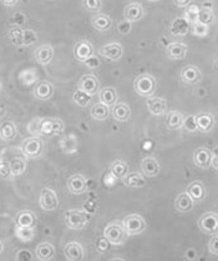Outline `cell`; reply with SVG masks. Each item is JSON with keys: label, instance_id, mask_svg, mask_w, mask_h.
Segmentation results:
<instances>
[{"label": "cell", "instance_id": "cell-9", "mask_svg": "<svg viewBox=\"0 0 218 261\" xmlns=\"http://www.w3.org/2000/svg\"><path fill=\"white\" fill-rule=\"evenodd\" d=\"M78 89L92 96L100 90V80L94 74H85L79 80Z\"/></svg>", "mask_w": 218, "mask_h": 261}, {"label": "cell", "instance_id": "cell-36", "mask_svg": "<svg viewBox=\"0 0 218 261\" xmlns=\"http://www.w3.org/2000/svg\"><path fill=\"white\" fill-rule=\"evenodd\" d=\"M110 171L117 179H122L129 173V165L124 160H115L110 164Z\"/></svg>", "mask_w": 218, "mask_h": 261}, {"label": "cell", "instance_id": "cell-35", "mask_svg": "<svg viewBox=\"0 0 218 261\" xmlns=\"http://www.w3.org/2000/svg\"><path fill=\"white\" fill-rule=\"evenodd\" d=\"M90 115L94 120L103 121L110 116V110H108L107 105L102 104V103H97V104L92 105L91 110H90Z\"/></svg>", "mask_w": 218, "mask_h": 261}, {"label": "cell", "instance_id": "cell-24", "mask_svg": "<svg viewBox=\"0 0 218 261\" xmlns=\"http://www.w3.org/2000/svg\"><path fill=\"white\" fill-rule=\"evenodd\" d=\"M191 30V24L186 19L182 16V18H176L172 20L170 25V32L173 37H185L187 35Z\"/></svg>", "mask_w": 218, "mask_h": 261}, {"label": "cell", "instance_id": "cell-28", "mask_svg": "<svg viewBox=\"0 0 218 261\" xmlns=\"http://www.w3.org/2000/svg\"><path fill=\"white\" fill-rule=\"evenodd\" d=\"M184 114L178 110L168 111L166 115V126L170 130H178L184 126Z\"/></svg>", "mask_w": 218, "mask_h": 261}, {"label": "cell", "instance_id": "cell-51", "mask_svg": "<svg viewBox=\"0 0 218 261\" xmlns=\"http://www.w3.org/2000/svg\"><path fill=\"white\" fill-rule=\"evenodd\" d=\"M16 260H32V255L29 250L24 249L16 254Z\"/></svg>", "mask_w": 218, "mask_h": 261}, {"label": "cell", "instance_id": "cell-17", "mask_svg": "<svg viewBox=\"0 0 218 261\" xmlns=\"http://www.w3.org/2000/svg\"><path fill=\"white\" fill-rule=\"evenodd\" d=\"M161 165L154 156H146L141 160V173L149 178H155L160 174Z\"/></svg>", "mask_w": 218, "mask_h": 261}, {"label": "cell", "instance_id": "cell-15", "mask_svg": "<svg viewBox=\"0 0 218 261\" xmlns=\"http://www.w3.org/2000/svg\"><path fill=\"white\" fill-rule=\"evenodd\" d=\"M143 15H145V9H143L141 3H131V4L126 5L124 9L125 20L130 21V23L141 20Z\"/></svg>", "mask_w": 218, "mask_h": 261}, {"label": "cell", "instance_id": "cell-40", "mask_svg": "<svg viewBox=\"0 0 218 261\" xmlns=\"http://www.w3.org/2000/svg\"><path fill=\"white\" fill-rule=\"evenodd\" d=\"M187 10L185 12L184 18L189 21L190 24H195L198 21V13H200V8L196 4H190L189 7H186Z\"/></svg>", "mask_w": 218, "mask_h": 261}, {"label": "cell", "instance_id": "cell-14", "mask_svg": "<svg viewBox=\"0 0 218 261\" xmlns=\"http://www.w3.org/2000/svg\"><path fill=\"white\" fill-rule=\"evenodd\" d=\"M32 95L37 100H49L54 95V85L48 80H40L32 90Z\"/></svg>", "mask_w": 218, "mask_h": 261}, {"label": "cell", "instance_id": "cell-23", "mask_svg": "<svg viewBox=\"0 0 218 261\" xmlns=\"http://www.w3.org/2000/svg\"><path fill=\"white\" fill-rule=\"evenodd\" d=\"M64 254L67 260L71 261L83 260L84 256H85L84 247L81 246V244L76 243V241H71V243L66 244V246L64 247Z\"/></svg>", "mask_w": 218, "mask_h": 261}, {"label": "cell", "instance_id": "cell-56", "mask_svg": "<svg viewBox=\"0 0 218 261\" xmlns=\"http://www.w3.org/2000/svg\"><path fill=\"white\" fill-rule=\"evenodd\" d=\"M173 3L176 4V7L186 8L191 4V0H173Z\"/></svg>", "mask_w": 218, "mask_h": 261}, {"label": "cell", "instance_id": "cell-8", "mask_svg": "<svg viewBox=\"0 0 218 261\" xmlns=\"http://www.w3.org/2000/svg\"><path fill=\"white\" fill-rule=\"evenodd\" d=\"M198 227L207 235L218 234V215L216 213H206L198 219Z\"/></svg>", "mask_w": 218, "mask_h": 261}, {"label": "cell", "instance_id": "cell-12", "mask_svg": "<svg viewBox=\"0 0 218 261\" xmlns=\"http://www.w3.org/2000/svg\"><path fill=\"white\" fill-rule=\"evenodd\" d=\"M122 54H124V48L120 43H110L100 49V55L111 61L120 60L122 58Z\"/></svg>", "mask_w": 218, "mask_h": 261}, {"label": "cell", "instance_id": "cell-2", "mask_svg": "<svg viewBox=\"0 0 218 261\" xmlns=\"http://www.w3.org/2000/svg\"><path fill=\"white\" fill-rule=\"evenodd\" d=\"M44 141L40 137H31L25 139L20 146L21 154L26 157V159H38L44 153Z\"/></svg>", "mask_w": 218, "mask_h": 261}, {"label": "cell", "instance_id": "cell-39", "mask_svg": "<svg viewBox=\"0 0 218 261\" xmlns=\"http://www.w3.org/2000/svg\"><path fill=\"white\" fill-rule=\"evenodd\" d=\"M198 21L206 25H209L214 21V14L213 10L211 8H201L200 13H198Z\"/></svg>", "mask_w": 218, "mask_h": 261}, {"label": "cell", "instance_id": "cell-45", "mask_svg": "<svg viewBox=\"0 0 218 261\" xmlns=\"http://www.w3.org/2000/svg\"><path fill=\"white\" fill-rule=\"evenodd\" d=\"M9 39L14 45H23V29L13 28L9 30Z\"/></svg>", "mask_w": 218, "mask_h": 261}, {"label": "cell", "instance_id": "cell-5", "mask_svg": "<svg viewBox=\"0 0 218 261\" xmlns=\"http://www.w3.org/2000/svg\"><path fill=\"white\" fill-rule=\"evenodd\" d=\"M103 236L113 245H122L126 241L129 235H127L126 231L122 227V225L117 224V222H111L103 230Z\"/></svg>", "mask_w": 218, "mask_h": 261}, {"label": "cell", "instance_id": "cell-54", "mask_svg": "<svg viewBox=\"0 0 218 261\" xmlns=\"http://www.w3.org/2000/svg\"><path fill=\"white\" fill-rule=\"evenodd\" d=\"M26 18L23 13H16V14L13 16V23L16 24V25H23L25 23Z\"/></svg>", "mask_w": 218, "mask_h": 261}, {"label": "cell", "instance_id": "cell-55", "mask_svg": "<svg viewBox=\"0 0 218 261\" xmlns=\"http://www.w3.org/2000/svg\"><path fill=\"white\" fill-rule=\"evenodd\" d=\"M211 154H212L211 167H213L214 169L218 170V148H214L213 150H211Z\"/></svg>", "mask_w": 218, "mask_h": 261}, {"label": "cell", "instance_id": "cell-21", "mask_svg": "<svg viewBox=\"0 0 218 261\" xmlns=\"http://www.w3.org/2000/svg\"><path fill=\"white\" fill-rule=\"evenodd\" d=\"M187 51H189V46L184 43H172L166 49V55L171 60H182L186 58Z\"/></svg>", "mask_w": 218, "mask_h": 261}, {"label": "cell", "instance_id": "cell-27", "mask_svg": "<svg viewBox=\"0 0 218 261\" xmlns=\"http://www.w3.org/2000/svg\"><path fill=\"white\" fill-rule=\"evenodd\" d=\"M111 115H113V118L115 120L125 123V121L130 120L131 118L130 107L127 104H125V103H116L113 109H111Z\"/></svg>", "mask_w": 218, "mask_h": 261}, {"label": "cell", "instance_id": "cell-46", "mask_svg": "<svg viewBox=\"0 0 218 261\" xmlns=\"http://www.w3.org/2000/svg\"><path fill=\"white\" fill-rule=\"evenodd\" d=\"M187 132L190 133H195L197 132V124H196V115H189L185 118L184 120V126Z\"/></svg>", "mask_w": 218, "mask_h": 261}, {"label": "cell", "instance_id": "cell-48", "mask_svg": "<svg viewBox=\"0 0 218 261\" xmlns=\"http://www.w3.org/2000/svg\"><path fill=\"white\" fill-rule=\"evenodd\" d=\"M208 251L214 256H218V235H213L208 243Z\"/></svg>", "mask_w": 218, "mask_h": 261}, {"label": "cell", "instance_id": "cell-38", "mask_svg": "<svg viewBox=\"0 0 218 261\" xmlns=\"http://www.w3.org/2000/svg\"><path fill=\"white\" fill-rule=\"evenodd\" d=\"M15 236L19 239V240L23 241V243H29V241H31L32 239H34L35 230L30 229V227L16 226Z\"/></svg>", "mask_w": 218, "mask_h": 261}, {"label": "cell", "instance_id": "cell-13", "mask_svg": "<svg viewBox=\"0 0 218 261\" xmlns=\"http://www.w3.org/2000/svg\"><path fill=\"white\" fill-rule=\"evenodd\" d=\"M181 80L184 81L187 85H196L201 81L202 79V74H201L200 69L195 65H187L184 69L181 70Z\"/></svg>", "mask_w": 218, "mask_h": 261}, {"label": "cell", "instance_id": "cell-32", "mask_svg": "<svg viewBox=\"0 0 218 261\" xmlns=\"http://www.w3.org/2000/svg\"><path fill=\"white\" fill-rule=\"evenodd\" d=\"M187 194L192 198L193 201H202L206 198V187L201 181L195 180L187 186Z\"/></svg>", "mask_w": 218, "mask_h": 261}, {"label": "cell", "instance_id": "cell-43", "mask_svg": "<svg viewBox=\"0 0 218 261\" xmlns=\"http://www.w3.org/2000/svg\"><path fill=\"white\" fill-rule=\"evenodd\" d=\"M191 31H192V34L196 35V37H206L209 32V29L208 25L197 21V23L195 24H191Z\"/></svg>", "mask_w": 218, "mask_h": 261}, {"label": "cell", "instance_id": "cell-25", "mask_svg": "<svg viewBox=\"0 0 218 261\" xmlns=\"http://www.w3.org/2000/svg\"><path fill=\"white\" fill-rule=\"evenodd\" d=\"M193 205H195V201L187 192H181L177 195L176 200H174V209L179 213H190L192 211Z\"/></svg>", "mask_w": 218, "mask_h": 261}, {"label": "cell", "instance_id": "cell-58", "mask_svg": "<svg viewBox=\"0 0 218 261\" xmlns=\"http://www.w3.org/2000/svg\"><path fill=\"white\" fill-rule=\"evenodd\" d=\"M3 250H4V245H3V243H2V241H0V255H2Z\"/></svg>", "mask_w": 218, "mask_h": 261}, {"label": "cell", "instance_id": "cell-22", "mask_svg": "<svg viewBox=\"0 0 218 261\" xmlns=\"http://www.w3.org/2000/svg\"><path fill=\"white\" fill-rule=\"evenodd\" d=\"M214 119L213 114L207 113V111H203V113H200L196 115V124H197V129L202 133H208L213 129L214 126Z\"/></svg>", "mask_w": 218, "mask_h": 261}, {"label": "cell", "instance_id": "cell-18", "mask_svg": "<svg viewBox=\"0 0 218 261\" xmlns=\"http://www.w3.org/2000/svg\"><path fill=\"white\" fill-rule=\"evenodd\" d=\"M212 154L211 150L207 148H198L193 153V162L200 169H208L211 167Z\"/></svg>", "mask_w": 218, "mask_h": 261}, {"label": "cell", "instance_id": "cell-1", "mask_svg": "<svg viewBox=\"0 0 218 261\" xmlns=\"http://www.w3.org/2000/svg\"><path fill=\"white\" fill-rule=\"evenodd\" d=\"M133 89L140 96L146 97V99L150 96H154L157 89L156 78L150 74L140 75V77L136 78L135 83H133Z\"/></svg>", "mask_w": 218, "mask_h": 261}, {"label": "cell", "instance_id": "cell-20", "mask_svg": "<svg viewBox=\"0 0 218 261\" xmlns=\"http://www.w3.org/2000/svg\"><path fill=\"white\" fill-rule=\"evenodd\" d=\"M35 60L39 62L40 65L50 64L54 58V49L53 46L49 44H43L38 46L34 51Z\"/></svg>", "mask_w": 218, "mask_h": 261}, {"label": "cell", "instance_id": "cell-41", "mask_svg": "<svg viewBox=\"0 0 218 261\" xmlns=\"http://www.w3.org/2000/svg\"><path fill=\"white\" fill-rule=\"evenodd\" d=\"M19 79L24 85H30V84H34L38 80V73L34 69H26L20 73Z\"/></svg>", "mask_w": 218, "mask_h": 261}, {"label": "cell", "instance_id": "cell-29", "mask_svg": "<svg viewBox=\"0 0 218 261\" xmlns=\"http://www.w3.org/2000/svg\"><path fill=\"white\" fill-rule=\"evenodd\" d=\"M16 134H18V127L12 120H7L0 125V140L2 141L14 140Z\"/></svg>", "mask_w": 218, "mask_h": 261}, {"label": "cell", "instance_id": "cell-42", "mask_svg": "<svg viewBox=\"0 0 218 261\" xmlns=\"http://www.w3.org/2000/svg\"><path fill=\"white\" fill-rule=\"evenodd\" d=\"M0 178L8 180V179L13 178L12 169H10L9 160L4 159V157H0Z\"/></svg>", "mask_w": 218, "mask_h": 261}, {"label": "cell", "instance_id": "cell-37", "mask_svg": "<svg viewBox=\"0 0 218 261\" xmlns=\"http://www.w3.org/2000/svg\"><path fill=\"white\" fill-rule=\"evenodd\" d=\"M72 100L76 105H79V107L86 108L89 107L90 103H91V95L86 94V92L79 90L78 89V90L72 94Z\"/></svg>", "mask_w": 218, "mask_h": 261}, {"label": "cell", "instance_id": "cell-4", "mask_svg": "<svg viewBox=\"0 0 218 261\" xmlns=\"http://www.w3.org/2000/svg\"><path fill=\"white\" fill-rule=\"evenodd\" d=\"M64 220H65V224H66V226L69 227V229L81 230L85 227L89 217H87V215L83 210H79V209H71V210L65 211Z\"/></svg>", "mask_w": 218, "mask_h": 261}, {"label": "cell", "instance_id": "cell-50", "mask_svg": "<svg viewBox=\"0 0 218 261\" xmlns=\"http://www.w3.org/2000/svg\"><path fill=\"white\" fill-rule=\"evenodd\" d=\"M108 245H110V243H108V240L105 238V236L101 239H99L96 243V247L100 252H105L106 250L108 249Z\"/></svg>", "mask_w": 218, "mask_h": 261}, {"label": "cell", "instance_id": "cell-34", "mask_svg": "<svg viewBox=\"0 0 218 261\" xmlns=\"http://www.w3.org/2000/svg\"><path fill=\"white\" fill-rule=\"evenodd\" d=\"M99 100L107 107H114L117 103V92L114 88H102L99 90Z\"/></svg>", "mask_w": 218, "mask_h": 261}, {"label": "cell", "instance_id": "cell-59", "mask_svg": "<svg viewBox=\"0 0 218 261\" xmlns=\"http://www.w3.org/2000/svg\"><path fill=\"white\" fill-rule=\"evenodd\" d=\"M3 90V85H2V81H0V92Z\"/></svg>", "mask_w": 218, "mask_h": 261}, {"label": "cell", "instance_id": "cell-53", "mask_svg": "<svg viewBox=\"0 0 218 261\" xmlns=\"http://www.w3.org/2000/svg\"><path fill=\"white\" fill-rule=\"evenodd\" d=\"M84 64H85L87 68H90V69H95V68L100 67L99 59H97L96 56H94V55H92L91 58L89 59V60H86L85 62H84Z\"/></svg>", "mask_w": 218, "mask_h": 261}, {"label": "cell", "instance_id": "cell-3", "mask_svg": "<svg viewBox=\"0 0 218 261\" xmlns=\"http://www.w3.org/2000/svg\"><path fill=\"white\" fill-rule=\"evenodd\" d=\"M122 227L126 231L127 235L136 236L142 234L146 229V221L142 216L138 214H131V215L125 216L121 222Z\"/></svg>", "mask_w": 218, "mask_h": 261}, {"label": "cell", "instance_id": "cell-52", "mask_svg": "<svg viewBox=\"0 0 218 261\" xmlns=\"http://www.w3.org/2000/svg\"><path fill=\"white\" fill-rule=\"evenodd\" d=\"M119 31L121 32V34H129L131 31V23L127 20H124L121 21V23L119 24Z\"/></svg>", "mask_w": 218, "mask_h": 261}, {"label": "cell", "instance_id": "cell-30", "mask_svg": "<svg viewBox=\"0 0 218 261\" xmlns=\"http://www.w3.org/2000/svg\"><path fill=\"white\" fill-rule=\"evenodd\" d=\"M91 25L96 29L97 31H107L113 26V20L108 15L106 14H96L91 18Z\"/></svg>", "mask_w": 218, "mask_h": 261}, {"label": "cell", "instance_id": "cell-47", "mask_svg": "<svg viewBox=\"0 0 218 261\" xmlns=\"http://www.w3.org/2000/svg\"><path fill=\"white\" fill-rule=\"evenodd\" d=\"M84 5L89 12H99L101 9V0H84Z\"/></svg>", "mask_w": 218, "mask_h": 261}, {"label": "cell", "instance_id": "cell-16", "mask_svg": "<svg viewBox=\"0 0 218 261\" xmlns=\"http://www.w3.org/2000/svg\"><path fill=\"white\" fill-rule=\"evenodd\" d=\"M146 107L150 113L155 116H161L167 111V103L163 97L150 96L146 100Z\"/></svg>", "mask_w": 218, "mask_h": 261}, {"label": "cell", "instance_id": "cell-11", "mask_svg": "<svg viewBox=\"0 0 218 261\" xmlns=\"http://www.w3.org/2000/svg\"><path fill=\"white\" fill-rule=\"evenodd\" d=\"M67 189L74 195H81L86 192L87 190V180L81 174H75L67 179Z\"/></svg>", "mask_w": 218, "mask_h": 261}, {"label": "cell", "instance_id": "cell-33", "mask_svg": "<svg viewBox=\"0 0 218 261\" xmlns=\"http://www.w3.org/2000/svg\"><path fill=\"white\" fill-rule=\"evenodd\" d=\"M26 157L25 156H13L12 159L9 160V164H10V169H12V174H13V178L15 176H20L25 173L26 168H28V164H26Z\"/></svg>", "mask_w": 218, "mask_h": 261}, {"label": "cell", "instance_id": "cell-7", "mask_svg": "<svg viewBox=\"0 0 218 261\" xmlns=\"http://www.w3.org/2000/svg\"><path fill=\"white\" fill-rule=\"evenodd\" d=\"M39 206L44 211H54L59 208V199L56 192L50 187H44L39 198Z\"/></svg>", "mask_w": 218, "mask_h": 261}, {"label": "cell", "instance_id": "cell-44", "mask_svg": "<svg viewBox=\"0 0 218 261\" xmlns=\"http://www.w3.org/2000/svg\"><path fill=\"white\" fill-rule=\"evenodd\" d=\"M38 42V34L32 29H24L23 30V45L29 46Z\"/></svg>", "mask_w": 218, "mask_h": 261}, {"label": "cell", "instance_id": "cell-31", "mask_svg": "<svg viewBox=\"0 0 218 261\" xmlns=\"http://www.w3.org/2000/svg\"><path fill=\"white\" fill-rule=\"evenodd\" d=\"M122 183H124L126 186L133 187V189H137V187L145 186L146 180L143 178V175L141 173H137V171H133V173H127L124 178L121 179Z\"/></svg>", "mask_w": 218, "mask_h": 261}, {"label": "cell", "instance_id": "cell-57", "mask_svg": "<svg viewBox=\"0 0 218 261\" xmlns=\"http://www.w3.org/2000/svg\"><path fill=\"white\" fill-rule=\"evenodd\" d=\"M0 2H2V4L5 5V7L13 8V7H15L16 4H18L19 0H0Z\"/></svg>", "mask_w": 218, "mask_h": 261}, {"label": "cell", "instance_id": "cell-10", "mask_svg": "<svg viewBox=\"0 0 218 261\" xmlns=\"http://www.w3.org/2000/svg\"><path fill=\"white\" fill-rule=\"evenodd\" d=\"M94 45L87 40H80L74 46V56L76 60L80 62H85L94 55Z\"/></svg>", "mask_w": 218, "mask_h": 261}, {"label": "cell", "instance_id": "cell-6", "mask_svg": "<svg viewBox=\"0 0 218 261\" xmlns=\"http://www.w3.org/2000/svg\"><path fill=\"white\" fill-rule=\"evenodd\" d=\"M40 135H60L64 133L65 124L59 118L40 119Z\"/></svg>", "mask_w": 218, "mask_h": 261}, {"label": "cell", "instance_id": "cell-60", "mask_svg": "<svg viewBox=\"0 0 218 261\" xmlns=\"http://www.w3.org/2000/svg\"><path fill=\"white\" fill-rule=\"evenodd\" d=\"M149 2H152V3H156V2H160V0H149Z\"/></svg>", "mask_w": 218, "mask_h": 261}, {"label": "cell", "instance_id": "cell-19", "mask_svg": "<svg viewBox=\"0 0 218 261\" xmlns=\"http://www.w3.org/2000/svg\"><path fill=\"white\" fill-rule=\"evenodd\" d=\"M16 226L20 227H30V229H35L38 224L37 215L32 213L31 210H21L16 214L15 217Z\"/></svg>", "mask_w": 218, "mask_h": 261}, {"label": "cell", "instance_id": "cell-49", "mask_svg": "<svg viewBox=\"0 0 218 261\" xmlns=\"http://www.w3.org/2000/svg\"><path fill=\"white\" fill-rule=\"evenodd\" d=\"M39 124H40V119H34V120H32L31 123H30V124L28 125L29 132H31L32 134L35 135V137H38V135H40Z\"/></svg>", "mask_w": 218, "mask_h": 261}, {"label": "cell", "instance_id": "cell-26", "mask_svg": "<svg viewBox=\"0 0 218 261\" xmlns=\"http://www.w3.org/2000/svg\"><path fill=\"white\" fill-rule=\"evenodd\" d=\"M35 256L43 261H49L54 259V256H55V247H54L53 244L48 243V241L40 243L37 246V249H35Z\"/></svg>", "mask_w": 218, "mask_h": 261}]
</instances>
